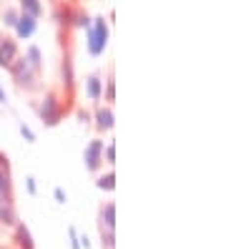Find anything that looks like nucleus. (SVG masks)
Masks as SVG:
<instances>
[{
	"label": "nucleus",
	"mask_w": 251,
	"mask_h": 249,
	"mask_svg": "<svg viewBox=\"0 0 251 249\" xmlns=\"http://www.w3.org/2000/svg\"><path fill=\"white\" fill-rule=\"evenodd\" d=\"M108 40H111V26L103 15L91 18V26L86 28V51L91 58H100L108 48Z\"/></svg>",
	"instance_id": "1"
},
{
	"label": "nucleus",
	"mask_w": 251,
	"mask_h": 249,
	"mask_svg": "<svg viewBox=\"0 0 251 249\" xmlns=\"http://www.w3.org/2000/svg\"><path fill=\"white\" fill-rule=\"evenodd\" d=\"M8 73H10V78H13V83L20 88V91H25V93H30V91H35L38 88V73L30 68V63L23 58V55H18L15 60H13V66L8 68Z\"/></svg>",
	"instance_id": "2"
},
{
	"label": "nucleus",
	"mask_w": 251,
	"mask_h": 249,
	"mask_svg": "<svg viewBox=\"0 0 251 249\" xmlns=\"http://www.w3.org/2000/svg\"><path fill=\"white\" fill-rule=\"evenodd\" d=\"M35 111H38L40 121H43V126H48V129L58 126V123L63 121V103H60L58 93H53V91L40 98V103L35 106Z\"/></svg>",
	"instance_id": "3"
},
{
	"label": "nucleus",
	"mask_w": 251,
	"mask_h": 249,
	"mask_svg": "<svg viewBox=\"0 0 251 249\" xmlns=\"http://www.w3.org/2000/svg\"><path fill=\"white\" fill-rule=\"evenodd\" d=\"M103 146H106V141L103 138H91L86 143V149H83V164H86V171L91 174H98L103 166Z\"/></svg>",
	"instance_id": "4"
},
{
	"label": "nucleus",
	"mask_w": 251,
	"mask_h": 249,
	"mask_svg": "<svg viewBox=\"0 0 251 249\" xmlns=\"http://www.w3.org/2000/svg\"><path fill=\"white\" fill-rule=\"evenodd\" d=\"M113 123H116V116H113V106H103V103H98L96 111H93V126L98 134H108L113 131Z\"/></svg>",
	"instance_id": "5"
},
{
	"label": "nucleus",
	"mask_w": 251,
	"mask_h": 249,
	"mask_svg": "<svg viewBox=\"0 0 251 249\" xmlns=\"http://www.w3.org/2000/svg\"><path fill=\"white\" fill-rule=\"evenodd\" d=\"M18 55H20L18 40H15L13 35H3V38H0V68H5V71H8Z\"/></svg>",
	"instance_id": "6"
},
{
	"label": "nucleus",
	"mask_w": 251,
	"mask_h": 249,
	"mask_svg": "<svg viewBox=\"0 0 251 249\" xmlns=\"http://www.w3.org/2000/svg\"><path fill=\"white\" fill-rule=\"evenodd\" d=\"M13 38L15 40H30L35 33H38V18H30V15H23L20 13L18 20H15V28H13Z\"/></svg>",
	"instance_id": "7"
},
{
	"label": "nucleus",
	"mask_w": 251,
	"mask_h": 249,
	"mask_svg": "<svg viewBox=\"0 0 251 249\" xmlns=\"http://www.w3.org/2000/svg\"><path fill=\"white\" fill-rule=\"evenodd\" d=\"M86 98L93 103V106H98V103L103 101V76L96 71V73H91L88 78H86Z\"/></svg>",
	"instance_id": "8"
},
{
	"label": "nucleus",
	"mask_w": 251,
	"mask_h": 249,
	"mask_svg": "<svg viewBox=\"0 0 251 249\" xmlns=\"http://www.w3.org/2000/svg\"><path fill=\"white\" fill-rule=\"evenodd\" d=\"M0 196L13 199V174H10V161L8 156L0 154Z\"/></svg>",
	"instance_id": "9"
},
{
	"label": "nucleus",
	"mask_w": 251,
	"mask_h": 249,
	"mask_svg": "<svg viewBox=\"0 0 251 249\" xmlns=\"http://www.w3.org/2000/svg\"><path fill=\"white\" fill-rule=\"evenodd\" d=\"M60 78H63V91L66 93H73L75 91V66H73V58H63V63H60Z\"/></svg>",
	"instance_id": "10"
},
{
	"label": "nucleus",
	"mask_w": 251,
	"mask_h": 249,
	"mask_svg": "<svg viewBox=\"0 0 251 249\" xmlns=\"http://www.w3.org/2000/svg\"><path fill=\"white\" fill-rule=\"evenodd\" d=\"M98 226H100V229H113L116 232V204L113 201L100 204V209H98Z\"/></svg>",
	"instance_id": "11"
},
{
	"label": "nucleus",
	"mask_w": 251,
	"mask_h": 249,
	"mask_svg": "<svg viewBox=\"0 0 251 249\" xmlns=\"http://www.w3.org/2000/svg\"><path fill=\"white\" fill-rule=\"evenodd\" d=\"M18 224V212L13 199L0 196V226H15Z\"/></svg>",
	"instance_id": "12"
},
{
	"label": "nucleus",
	"mask_w": 251,
	"mask_h": 249,
	"mask_svg": "<svg viewBox=\"0 0 251 249\" xmlns=\"http://www.w3.org/2000/svg\"><path fill=\"white\" fill-rule=\"evenodd\" d=\"M15 5H18V10L23 15H30V18H38V20L46 15L43 0H15Z\"/></svg>",
	"instance_id": "13"
},
{
	"label": "nucleus",
	"mask_w": 251,
	"mask_h": 249,
	"mask_svg": "<svg viewBox=\"0 0 251 249\" xmlns=\"http://www.w3.org/2000/svg\"><path fill=\"white\" fill-rule=\"evenodd\" d=\"M91 26V13L86 8H71V18H68V28L75 30H86Z\"/></svg>",
	"instance_id": "14"
},
{
	"label": "nucleus",
	"mask_w": 251,
	"mask_h": 249,
	"mask_svg": "<svg viewBox=\"0 0 251 249\" xmlns=\"http://www.w3.org/2000/svg\"><path fill=\"white\" fill-rule=\"evenodd\" d=\"M15 249H35V242H33V234L25 224H15Z\"/></svg>",
	"instance_id": "15"
},
{
	"label": "nucleus",
	"mask_w": 251,
	"mask_h": 249,
	"mask_svg": "<svg viewBox=\"0 0 251 249\" xmlns=\"http://www.w3.org/2000/svg\"><path fill=\"white\" fill-rule=\"evenodd\" d=\"M23 58L30 63V68H33L35 73H40V68H43V51H40V46H35V43L25 46V55H23Z\"/></svg>",
	"instance_id": "16"
},
{
	"label": "nucleus",
	"mask_w": 251,
	"mask_h": 249,
	"mask_svg": "<svg viewBox=\"0 0 251 249\" xmlns=\"http://www.w3.org/2000/svg\"><path fill=\"white\" fill-rule=\"evenodd\" d=\"M18 15H20V10H18L15 3H10V5H5V8H0V26L8 28V30H13Z\"/></svg>",
	"instance_id": "17"
},
{
	"label": "nucleus",
	"mask_w": 251,
	"mask_h": 249,
	"mask_svg": "<svg viewBox=\"0 0 251 249\" xmlns=\"http://www.w3.org/2000/svg\"><path fill=\"white\" fill-rule=\"evenodd\" d=\"M96 186H98L100 192H113L116 189V174H113V169H108L106 174H98Z\"/></svg>",
	"instance_id": "18"
},
{
	"label": "nucleus",
	"mask_w": 251,
	"mask_h": 249,
	"mask_svg": "<svg viewBox=\"0 0 251 249\" xmlns=\"http://www.w3.org/2000/svg\"><path fill=\"white\" fill-rule=\"evenodd\" d=\"M103 98H106L108 106H113V101H116V78H113V68H111L108 78L103 81Z\"/></svg>",
	"instance_id": "19"
},
{
	"label": "nucleus",
	"mask_w": 251,
	"mask_h": 249,
	"mask_svg": "<svg viewBox=\"0 0 251 249\" xmlns=\"http://www.w3.org/2000/svg\"><path fill=\"white\" fill-rule=\"evenodd\" d=\"M68 18H71V8H68V5H60V8L53 13V20H55L60 28H68Z\"/></svg>",
	"instance_id": "20"
},
{
	"label": "nucleus",
	"mask_w": 251,
	"mask_h": 249,
	"mask_svg": "<svg viewBox=\"0 0 251 249\" xmlns=\"http://www.w3.org/2000/svg\"><path fill=\"white\" fill-rule=\"evenodd\" d=\"M100 244H103V249H116V232L100 229Z\"/></svg>",
	"instance_id": "21"
},
{
	"label": "nucleus",
	"mask_w": 251,
	"mask_h": 249,
	"mask_svg": "<svg viewBox=\"0 0 251 249\" xmlns=\"http://www.w3.org/2000/svg\"><path fill=\"white\" fill-rule=\"evenodd\" d=\"M103 164H108L113 169V164H116V143L113 141H108L106 146H103Z\"/></svg>",
	"instance_id": "22"
},
{
	"label": "nucleus",
	"mask_w": 251,
	"mask_h": 249,
	"mask_svg": "<svg viewBox=\"0 0 251 249\" xmlns=\"http://www.w3.org/2000/svg\"><path fill=\"white\" fill-rule=\"evenodd\" d=\"M18 129H20V136H23V138H25L28 143H35V131H33L30 126H28L25 121H20V123H18Z\"/></svg>",
	"instance_id": "23"
},
{
	"label": "nucleus",
	"mask_w": 251,
	"mask_h": 249,
	"mask_svg": "<svg viewBox=\"0 0 251 249\" xmlns=\"http://www.w3.org/2000/svg\"><path fill=\"white\" fill-rule=\"evenodd\" d=\"M25 189L30 196H38V184H35V176H25Z\"/></svg>",
	"instance_id": "24"
},
{
	"label": "nucleus",
	"mask_w": 251,
	"mask_h": 249,
	"mask_svg": "<svg viewBox=\"0 0 251 249\" xmlns=\"http://www.w3.org/2000/svg\"><path fill=\"white\" fill-rule=\"evenodd\" d=\"M53 196H55L58 204H66V201H68V194H66V189H63V186H55V189H53Z\"/></svg>",
	"instance_id": "25"
},
{
	"label": "nucleus",
	"mask_w": 251,
	"mask_h": 249,
	"mask_svg": "<svg viewBox=\"0 0 251 249\" xmlns=\"http://www.w3.org/2000/svg\"><path fill=\"white\" fill-rule=\"evenodd\" d=\"M68 237H71V249H80V239H78V232L73 229V226L68 229Z\"/></svg>",
	"instance_id": "26"
},
{
	"label": "nucleus",
	"mask_w": 251,
	"mask_h": 249,
	"mask_svg": "<svg viewBox=\"0 0 251 249\" xmlns=\"http://www.w3.org/2000/svg\"><path fill=\"white\" fill-rule=\"evenodd\" d=\"M80 239V249H91V239H88V234H83V237H78Z\"/></svg>",
	"instance_id": "27"
},
{
	"label": "nucleus",
	"mask_w": 251,
	"mask_h": 249,
	"mask_svg": "<svg viewBox=\"0 0 251 249\" xmlns=\"http://www.w3.org/2000/svg\"><path fill=\"white\" fill-rule=\"evenodd\" d=\"M0 103H3V106H8V93H5L3 86H0Z\"/></svg>",
	"instance_id": "28"
},
{
	"label": "nucleus",
	"mask_w": 251,
	"mask_h": 249,
	"mask_svg": "<svg viewBox=\"0 0 251 249\" xmlns=\"http://www.w3.org/2000/svg\"><path fill=\"white\" fill-rule=\"evenodd\" d=\"M78 118H80L83 123H88V121H91V113H86V111H78Z\"/></svg>",
	"instance_id": "29"
}]
</instances>
